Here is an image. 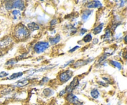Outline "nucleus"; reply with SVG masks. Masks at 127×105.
Here are the masks:
<instances>
[{
  "instance_id": "f257e3e1",
  "label": "nucleus",
  "mask_w": 127,
  "mask_h": 105,
  "mask_svg": "<svg viewBox=\"0 0 127 105\" xmlns=\"http://www.w3.org/2000/svg\"><path fill=\"white\" fill-rule=\"evenodd\" d=\"M30 35L31 33L24 24L19 23L15 27L14 30V37L18 40H25L27 39Z\"/></svg>"
},
{
  "instance_id": "f03ea898",
  "label": "nucleus",
  "mask_w": 127,
  "mask_h": 105,
  "mask_svg": "<svg viewBox=\"0 0 127 105\" xmlns=\"http://www.w3.org/2000/svg\"><path fill=\"white\" fill-rule=\"evenodd\" d=\"M50 44L48 42H38L34 44L33 51L37 54H40L45 51L49 48Z\"/></svg>"
},
{
  "instance_id": "7ed1b4c3",
  "label": "nucleus",
  "mask_w": 127,
  "mask_h": 105,
  "mask_svg": "<svg viewBox=\"0 0 127 105\" xmlns=\"http://www.w3.org/2000/svg\"><path fill=\"white\" fill-rule=\"evenodd\" d=\"M73 75V72L71 70H66L62 72L58 75V79L62 83H66L69 81Z\"/></svg>"
},
{
  "instance_id": "20e7f679",
  "label": "nucleus",
  "mask_w": 127,
  "mask_h": 105,
  "mask_svg": "<svg viewBox=\"0 0 127 105\" xmlns=\"http://www.w3.org/2000/svg\"><path fill=\"white\" fill-rule=\"evenodd\" d=\"M79 85V79H78V77H75L73 78V81L70 83L68 86H67L66 87V88L64 89L66 91V93H72L73 91H74V90L75 88H76Z\"/></svg>"
},
{
  "instance_id": "39448f33",
  "label": "nucleus",
  "mask_w": 127,
  "mask_h": 105,
  "mask_svg": "<svg viewBox=\"0 0 127 105\" xmlns=\"http://www.w3.org/2000/svg\"><path fill=\"white\" fill-rule=\"evenodd\" d=\"M66 100L67 102L69 103V104H71L73 105H83V103L79 100L78 96H76L75 95L72 93H69L66 96Z\"/></svg>"
},
{
  "instance_id": "423d86ee",
  "label": "nucleus",
  "mask_w": 127,
  "mask_h": 105,
  "mask_svg": "<svg viewBox=\"0 0 127 105\" xmlns=\"http://www.w3.org/2000/svg\"><path fill=\"white\" fill-rule=\"evenodd\" d=\"M94 60V58H89L88 59H80V60H78L77 61H76L75 63H74L73 64V67L74 68H78L79 67L84 66V65H87L89 63H91L92 61Z\"/></svg>"
},
{
  "instance_id": "0eeeda50",
  "label": "nucleus",
  "mask_w": 127,
  "mask_h": 105,
  "mask_svg": "<svg viewBox=\"0 0 127 105\" xmlns=\"http://www.w3.org/2000/svg\"><path fill=\"white\" fill-rule=\"evenodd\" d=\"M13 40L11 37H6L4 38L3 39L0 40V48L2 49V48H6L7 46L11 45L12 44Z\"/></svg>"
},
{
  "instance_id": "6e6552de",
  "label": "nucleus",
  "mask_w": 127,
  "mask_h": 105,
  "mask_svg": "<svg viewBox=\"0 0 127 105\" xmlns=\"http://www.w3.org/2000/svg\"><path fill=\"white\" fill-rule=\"evenodd\" d=\"M13 8L17 9L19 11H22L25 8V2L21 0L13 1Z\"/></svg>"
},
{
  "instance_id": "1a4fd4ad",
  "label": "nucleus",
  "mask_w": 127,
  "mask_h": 105,
  "mask_svg": "<svg viewBox=\"0 0 127 105\" xmlns=\"http://www.w3.org/2000/svg\"><path fill=\"white\" fill-rule=\"evenodd\" d=\"M86 7L88 9L100 8L102 7V4L99 1H93L88 2L86 4Z\"/></svg>"
},
{
  "instance_id": "9d476101",
  "label": "nucleus",
  "mask_w": 127,
  "mask_h": 105,
  "mask_svg": "<svg viewBox=\"0 0 127 105\" xmlns=\"http://www.w3.org/2000/svg\"><path fill=\"white\" fill-rule=\"evenodd\" d=\"M29 82L30 80H29V79L25 78V79H21V80H19V81H17V82L14 84V86L17 88H22L28 85V84H29Z\"/></svg>"
},
{
  "instance_id": "9b49d317",
  "label": "nucleus",
  "mask_w": 127,
  "mask_h": 105,
  "mask_svg": "<svg viewBox=\"0 0 127 105\" xmlns=\"http://www.w3.org/2000/svg\"><path fill=\"white\" fill-rule=\"evenodd\" d=\"M93 11L91 9H86L84 10V11H83L81 16L82 21H83V22H86V21H88L89 16L93 14Z\"/></svg>"
},
{
  "instance_id": "f8f14e48",
  "label": "nucleus",
  "mask_w": 127,
  "mask_h": 105,
  "mask_svg": "<svg viewBox=\"0 0 127 105\" xmlns=\"http://www.w3.org/2000/svg\"><path fill=\"white\" fill-rule=\"evenodd\" d=\"M27 28H28L29 30L31 31V32H33V31L39 30L40 27V25L38 23H37L36 22H31V23H29L27 24Z\"/></svg>"
},
{
  "instance_id": "ddd939ff",
  "label": "nucleus",
  "mask_w": 127,
  "mask_h": 105,
  "mask_svg": "<svg viewBox=\"0 0 127 105\" xmlns=\"http://www.w3.org/2000/svg\"><path fill=\"white\" fill-rule=\"evenodd\" d=\"M102 38L105 41L110 42L112 40V31L110 28L105 29V33L103 36H102Z\"/></svg>"
},
{
  "instance_id": "4468645a",
  "label": "nucleus",
  "mask_w": 127,
  "mask_h": 105,
  "mask_svg": "<svg viewBox=\"0 0 127 105\" xmlns=\"http://www.w3.org/2000/svg\"><path fill=\"white\" fill-rule=\"evenodd\" d=\"M61 40V37L60 35H57L55 37H50L49 39H48V43L49 44L50 43L52 45H54V44H57L60 42Z\"/></svg>"
},
{
  "instance_id": "2eb2a0df",
  "label": "nucleus",
  "mask_w": 127,
  "mask_h": 105,
  "mask_svg": "<svg viewBox=\"0 0 127 105\" xmlns=\"http://www.w3.org/2000/svg\"><path fill=\"white\" fill-rule=\"evenodd\" d=\"M42 93L45 97H50L54 95L55 91L51 88H46L43 90Z\"/></svg>"
},
{
  "instance_id": "dca6fc26",
  "label": "nucleus",
  "mask_w": 127,
  "mask_h": 105,
  "mask_svg": "<svg viewBox=\"0 0 127 105\" xmlns=\"http://www.w3.org/2000/svg\"><path fill=\"white\" fill-rule=\"evenodd\" d=\"M104 23H100V24H99L97 26H96L95 28H93V34L94 35L99 34V33L102 31L103 27H104Z\"/></svg>"
},
{
  "instance_id": "f3484780",
  "label": "nucleus",
  "mask_w": 127,
  "mask_h": 105,
  "mask_svg": "<svg viewBox=\"0 0 127 105\" xmlns=\"http://www.w3.org/2000/svg\"><path fill=\"white\" fill-rule=\"evenodd\" d=\"M90 94L91 96L93 99H95V100L99 98V96H100V92H99V91L97 88H93V90H91Z\"/></svg>"
},
{
  "instance_id": "a211bd4d",
  "label": "nucleus",
  "mask_w": 127,
  "mask_h": 105,
  "mask_svg": "<svg viewBox=\"0 0 127 105\" xmlns=\"http://www.w3.org/2000/svg\"><path fill=\"white\" fill-rule=\"evenodd\" d=\"M24 73L22 72H16L12 74V75H10L9 77H7L8 80H14V79H16L17 78H19L23 75Z\"/></svg>"
},
{
  "instance_id": "6ab92c4d",
  "label": "nucleus",
  "mask_w": 127,
  "mask_h": 105,
  "mask_svg": "<svg viewBox=\"0 0 127 105\" xmlns=\"http://www.w3.org/2000/svg\"><path fill=\"white\" fill-rule=\"evenodd\" d=\"M109 63H110L112 65L115 67V68L119 69V70H121V69H122V65L121 63H119V62L116 61L114 60H110V61H109Z\"/></svg>"
},
{
  "instance_id": "aec40b11",
  "label": "nucleus",
  "mask_w": 127,
  "mask_h": 105,
  "mask_svg": "<svg viewBox=\"0 0 127 105\" xmlns=\"http://www.w3.org/2000/svg\"><path fill=\"white\" fill-rule=\"evenodd\" d=\"M92 40H93V36H92L91 33H88L84 36L82 41L84 42V43H89V42H91Z\"/></svg>"
},
{
  "instance_id": "412c9836",
  "label": "nucleus",
  "mask_w": 127,
  "mask_h": 105,
  "mask_svg": "<svg viewBox=\"0 0 127 105\" xmlns=\"http://www.w3.org/2000/svg\"><path fill=\"white\" fill-rule=\"evenodd\" d=\"M17 62H18V59H15V58H14V59H11L6 62V64H5V65H8V66H12V65H15L16 64H17Z\"/></svg>"
},
{
  "instance_id": "4be33fe9",
  "label": "nucleus",
  "mask_w": 127,
  "mask_h": 105,
  "mask_svg": "<svg viewBox=\"0 0 127 105\" xmlns=\"http://www.w3.org/2000/svg\"><path fill=\"white\" fill-rule=\"evenodd\" d=\"M12 14L13 15L14 19V20H17V19H18L19 17H21V12H20V11H19V10L17 9L13 10V11H12Z\"/></svg>"
},
{
  "instance_id": "5701e85b",
  "label": "nucleus",
  "mask_w": 127,
  "mask_h": 105,
  "mask_svg": "<svg viewBox=\"0 0 127 105\" xmlns=\"http://www.w3.org/2000/svg\"><path fill=\"white\" fill-rule=\"evenodd\" d=\"M5 7L8 11L13 9V1H6V3H5Z\"/></svg>"
},
{
  "instance_id": "b1692460",
  "label": "nucleus",
  "mask_w": 127,
  "mask_h": 105,
  "mask_svg": "<svg viewBox=\"0 0 127 105\" xmlns=\"http://www.w3.org/2000/svg\"><path fill=\"white\" fill-rule=\"evenodd\" d=\"M113 53H104V54H103L102 56L101 57H100V58H99V63H102V62L104 61V60H105V59H106L107 58L108 56H109L112 55Z\"/></svg>"
},
{
  "instance_id": "393cba45",
  "label": "nucleus",
  "mask_w": 127,
  "mask_h": 105,
  "mask_svg": "<svg viewBox=\"0 0 127 105\" xmlns=\"http://www.w3.org/2000/svg\"><path fill=\"white\" fill-rule=\"evenodd\" d=\"M49 80L50 79L48 77H43L42 79V80L39 82V84L40 85H44L45 84L48 82L49 81Z\"/></svg>"
},
{
  "instance_id": "a878e982",
  "label": "nucleus",
  "mask_w": 127,
  "mask_h": 105,
  "mask_svg": "<svg viewBox=\"0 0 127 105\" xmlns=\"http://www.w3.org/2000/svg\"><path fill=\"white\" fill-rule=\"evenodd\" d=\"M73 62H74V60H73V59H71V60L68 61H67L66 63H65V64H63V65H62V67H61V68H62V69H63V68L66 67L68 66V65H70L71 64H73Z\"/></svg>"
},
{
  "instance_id": "bb28decb",
  "label": "nucleus",
  "mask_w": 127,
  "mask_h": 105,
  "mask_svg": "<svg viewBox=\"0 0 127 105\" xmlns=\"http://www.w3.org/2000/svg\"><path fill=\"white\" fill-rule=\"evenodd\" d=\"M57 23H58V19H53L50 22V24L51 26H54Z\"/></svg>"
},
{
  "instance_id": "cd10ccee",
  "label": "nucleus",
  "mask_w": 127,
  "mask_h": 105,
  "mask_svg": "<svg viewBox=\"0 0 127 105\" xmlns=\"http://www.w3.org/2000/svg\"><path fill=\"white\" fill-rule=\"evenodd\" d=\"M87 32H88V29H86L85 28H81L80 30V32H79V35L81 36H82L85 34Z\"/></svg>"
},
{
  "instance_id": "c85d7f7f",
  "label": "nucleus",
  "mask_w": 127,
  "mask_h": 105,
  "mask_svg": "<svg viewBox=\"0 0 127 105\" xmlns=\"http://www.w3.org/2000/svg\"><path fill=\"white\" fill-rule=\"evenodd\" d=\"M79 48H80V47H79V46H74V48H71V49H69V53H73V52H74V51H76L77 49H79Z\"/></svg>"
},
{
  "instance_id": "c756f323",
  "label": "nucleus",
  "mask_w": 127,
  "mask_h": 105,
  "mask_svg": "<svg viewBox=\"0 0 127 105\" xmlns=\"http://www.w3.org/2000/svg\"><path fill=\"white\" fill-rule=\"evenodd\" d=\"M9 74L8 73L6 72H1L0 73V77L1 78H4V77H6L8 76Z\"/></svg>"
},
{
  "instance_id": "7c9ffc66",
  "label": "nucleus",
  "mask_w": 127,
  "mask_h": 105,
  "mask_svg": "<svg viewBox=\"0 0 127 105\" xmlns=\"http://www.w3.org/2000/svg\"><path fill=\"white\" fill-rule=\"evenodd\" d=\"M98 84L100 85H102L103 86H107L108 84H107V82H102V81H98Z\"/></svg>"
},
{
  "instance_id": "2f4dec72",
  "label": "nucleus",
  "mask_w": 127,
  "mask_h": 105,
  "mask_svg": "<svg viewBox=\"0 0 127 105\" xmlns=\"http://www.w3.org/2000/svg\"><path fill=\"white\" fill-rule=\"evenodd\" d=\"M102 79H104V80H105L106 82H107V83H109V84H112V83L111 82V80H110V79H109V77H104Z\"/></svg>"
},
{
  "instance_id": "473e14b6",
  "label": "nucleus",
  "mask_w": 127,
  "mask_h": 105,
  "mask_svg": "<svg viewBox=\"0 0 127 105\" xmlns=\"http://www.w3.org/2000/svg\"><path fill=\"white\" fill-rule=\"evenodd\" d=\"M65 93H66V91H65V90L64 89V90H62V91L59 93V96H60V97L61 96H63Z\"/></svg>"
},
{
  "instance_id": "72a5a7b5",
  "label": "nucleus",
  "mask_w": 127,
  "mask_h": 105,
  "mask_svg": "<svg viewBox=\"0 0 127 105\" xmlns=\"http://www.w3.org/2000/svg\"><path fill=\"white\" fill-rule=\"evenodd\" d=\"M98 42H99V40H98L97 38H94V39L93 40V43L94 44H97Z\"/></svg>"
},
{
  "instance_id": "f704fd0d",
  "label": "nucleus",
  "mask_w": 127,
  "mask_h": 105,
  "mask_svg": "<svg viewBox=\"0 0 127 105\" xmlns=\"http://www.w3.org/2000/svg\"><path fill=\"white\" fill-rule=\"evenodd\" d=\"M127 1H120V7H123V6H124V5L125 4V2H126Z\"/></svg>"
},
{
  "instance_id": "c9c22d12",
  "label": "nucleus",
  "mask_w": 127,
  "mask_h": 105,
  "mask_svg": "<svg viewBox=\"0 0 127 105\" xmlns=\"http://www.w3.org/2000/svg\"><path fill=\"white\" fill-rule=\"evenodd\" d=\"M126 38H127V36H125V37H124V40H125V43H127V42H126Z\"/></svg>"
},
{
  "instance_id": "e433bc0d",
  "label": "nucleus",
  "mask_w": 127,
  "mask_h": 105,
  "mask_svg": "<svg viewBox=\"0 0 127 105\" xmlns=\"http://www.w3.org/2000/svg\"><path fill=\"white\" fill-rule=\"evenodd\" d=\"M38 105V104H35V105Z\"/></svg>"
},
{
  "instance_id": "4c0bfd02",
  "label": "nucleus",
  "mask_w": 127,
  "mask_h": 105,
  "mask_svg": "<svg viewBox=\"0 0 127 105\" xmlns=\"http://www.w3.org/2000/svg\"><path fill=\"white\" fill-rule=\"evenodd\" d=\"M0 53H1V52H0Z\"/></svg>"
}]
</instances>
